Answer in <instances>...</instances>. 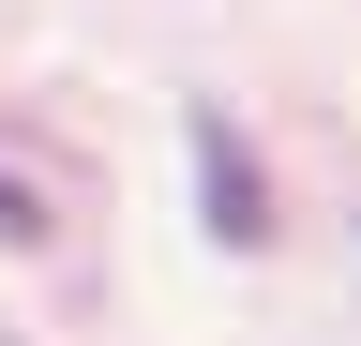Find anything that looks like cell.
Returning a JSON list of instances; mask_svg holds the SVG:
<instances>
[{"label":"cell","instance_id":"6da1fadb","mask_svg":"<svg viewBox=\"0 0 361 346\" xmlns=\"http://www.w3.org/2000/svg\"><path fill=\"white\" fill-rule=\"evenodd\" d=\"M196 211L226 256H271V181H256V136H226V121H196Z\"/></svg>","mask_w":361,"mask_h":346},{"label":"cell","instance_id":"7a4b0ae2","mask_svg":"<svg viewBox=\"0 0 361 346\" xmlns=\"http://www.w3.org/2000/svg\"><path fill=\"white\" fill-rule=\"evenodd\" d=\"M0 241H45V211H30V196H16V181H0Z\"/></svg>","mask_w":361,"mask_h":346}]
</instances>
